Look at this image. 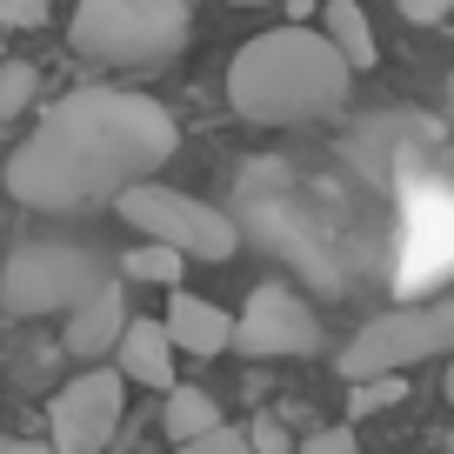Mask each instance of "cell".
<instances>
[{"instance_id": "obj_1", "label": "cell", "mask_w": 454, "mask_h": 454, "mask_svg": "<svg viewBox=\"0 0 454 454\" xmlns=\"http://www.w3.org/2000/svg\"><path fill=\"white\" fill-rule=\"evenodd\" d=\"M181 147L174 114L128 87H81L41 114V128L7 160V194L34 214H74L114 200L121 187L154 181V168Z\"/></svg>"}, {"instance_id": "obj_2", "label": "cell", "mask_w": 454, "mask_h": 454, "mask_svg": "<svg viewBox=\"0 0 454 454\" xmlns=\"http://www.w3.org/2000/svg\"><path fill=\"white\" fill-rule=\"evenodd\" d=\"M348 54L327 41V27L287 20L268 27L227 60V107L254 121V128H294V121H321L348 94Z\"/></svg>"}, {"instance_id": "obj_3", "label": "cell", "mask_w": 454, "mask_h": 454, "mask_svg": "<svg viewBox=\"0 0 454 454\" xmlns=\"http://www.w3.org/2000/svg\"><path fill=\"white\" fill-rule=\"evenodd\" d=\"M194 34L187 0H81L74 7V47L107 67H160Z\"/></svg>"}, {"instance_id": "obj_4", "label": "cell", "mask_w": 454, "mask_h": 454, "mask_svg": "<svg viewBox=\"0 0 454 454\" xmlns=\"http://www.w3.org/2000/svg\"><path fill=\"white\" fill-rule=\"evenodd\" d=\"M107 281L94 247H74V241H27L7 254L0 268V314L14 321H41V314H74L94 287Z\"/></svg>"}, {"instance_id": "obj_5", "label": "cell", "mask_w": 454, "mask_h": 454, "mask_svg": "<svg viewBox=\"0 0 454 454\" xmlns=\"http://www.w3.org/2000/svg\"><path fill=\"white\" fill-rule=\"evenodd\" d=\"M454 355V294L414 301V308H387L340 348V381H374V374H408L414 361Z\"/></svg>"}, {"instance_id": "obj_6", "label": "cell", "mask_w": 454, "mask_h": 454, "mask_svg": "<svg viewBox=\"0 0 454 454\" xmlns=\"http://www.w3.org/2000/svg\"><path fill=\"white\" fill-rule=\"evenodd\" d=\"M114 207H121V221H128L141 241H168V247H181L187 261H227V254H241V227L227 221L214 200H194V194H181V187L134 181V187L114 194Z\"/></svg>"}, {"instance_id": "obj_7", "label": "cell", "mask_w": 454, "mask_h": 454, "mask_svg": "<svg viewBox=\"0 0 454 454\" xmlns=\"http://www.w3.org/2000/svg\"><path fill=\"white\" fill-rule=\"evenodd\" d=\"M121 401H128V374L121 368H87L47 401V448L54 454H107L114 427H121Z\"/></svg>"}, {"instance_id": "obj_8", "label": "cell", "mask_w": 454, "mask_h": 454, "mask_svg": "<svg viewBox=\"0 0 454 454\" xmlns=\"http://www.w3.org/2000/svg\"><path fill=\"white\" fill-rule=\"evenodd\" d=\"M234 355L247 361H308L321 355V314L281 281H261L234 321Z\"/></svg>"}, {"instance_id": "obj_9", "label": "cell", "mask_w": 454, "mask_h": 454, "mask_svg": "<svg viewBox=\"0 0 454 454\" xmlns=\"http://www.w3.org/2000/svg\"><path fill=\"white\" fill-rule=\"evenodd\" d=\"M128 294H121V281H100L94 294L81 301V308L67 314V327H60V348H67L74 361H100V355H114L121 348V334H128Z\"/></svg>"}, {"instance_id": "obj_10", "label": "cell", "mask_w": 454, "mask_h": 454, "mask_svg": "<svg viewBox=\"0 0 454 454\" xmlns=\"http://www.w3.org/2000/svg\"><path fill=\"white\" fill-rule=\"evenodd\" d=\"M160 321H168V334H174L181 355H227V348H234V314H227L221 301H207V294L174 287V301H168Z\"/></svg>"}, {"instance_id": "obj_11", "label": "cell", "mask_w": 454, "mask_h": 454, "mask_svg": "<svg viewBox=\"0 0 454 454\" xmlns=\"http://www.w3.org/2000/svg\"><path fill=\"white\" fill-rule=\"evenodd\" d=\"M114 368L128 374L134 387H154V395L181 387V374H174V334H168V321H128V334H121V348H114Z\"/></svg>"}, {"instance_id": "obj_12", "label": "cell", "mask_w": 454, "mask_h": 454, "mask_svg": "<svg viewBox=\"0 0 454 454\" xmlns=\"http://www.w3.org/2000/svg\"><path fill=\"white\" fill-rule=\"evenodd\" d=\"M221 421V401L207 395V387H168V401H160V434L174 441V448H187V441L214 434Z\"/></svg>"}, {"instance_id": "obj_13", "label": "cell", "mask_w": 454, "mask_h": 454, "mask_svg": "<svg viewBox=\"0 0 454 454\" xmlns=\"http://www.w3.org/2000/svg\"><path fill=\"white\" fill-rule=\"evenodd\" d=\"M327 41L348 54V67H374V27H368V0H327L321 7Z\"/></svg>"}, {"instance_id": "obj_14", "label": "cell", "mask_w": 454, "mask_h": 454, "mask_svg": "<svg viewBox=\"0 0 454 454\" xmlns=\"http://www.w3.org/2000/svg\"><path fill=\"white\" fill-rule=\"evenodd\" d=\"M187 254L168 241H141L134 254H121V281H141V287H181Z\"/></svg>"}, {"instance_id": "obj_15", "label": "cell", "mask_w": 454, "mask_h": 454, "mask_svg": "<svg viewBox=\"0 0 454 454\" xmlns=\"http://www.w3.org/2000/svg\"><path fill=\"white\" fill-rule=\"evenodd\" d=\"M34 87H41V74H34L27 60H7V67H0V121H14L34 100Z\"/></svg>"}, {"instance_id": "obj_16", "label": "cell", "mask_w": 454, "mask_h": 454, "mask_svg": "<svg viewBox=\"0 0 454 454\" xmlns=\"http://www.w3.org/2000/svg\"><path fill=\"white\" fill-rule=\"evenodd\" d=\"M348 387H355V414H374V408H387V401L408 395L401 374H374V381H348Z\"/></svg>"}, {"instance_id": "obj_17", "label": "cell", "mask_w": 454, "mask_h": 454, "mask_svg": "<svg viewBox=\"0 0 454 454\" xmlns=\"http://www.w3.org/2000/svg\"><path fill=\"white\" fill-rule=\"evenodd\" d=\"M54 14V0H0V34H20V27H41Z\"/></svg>"}, {"instance_id": "obj_18", "label": "cell", "mask_w": 454, "mask_h": 454, "mask_svg": "<svg viewBox=\"0 0 454 454\" xmlns=\"http://www.w3.org/2000/svg\"><path fill=\"white\" fill-rule=\"evenodd\" d=\"M174 454H254V441H247L241 427H214V434L187 441V448H174Z\"/></svg>"}, {"instance_id": "obj_19", "label": "cell", "mask_w": 454, "mask_h": 454, "mask_svg": "<svg viewBox=\"0 0 454 454\" xmlns=\"http://www.w3.org/2000/svg\"><path fill=\"white\" fill-rule=\"evenodd\" d=\"M301 454H361V441H355V427H321V434L301 441Z\"/></svg>"}, {"instance_id": "obj_20", "label": "cell", "mask_w": 454, "mask_h": 454, "mask_svg": "<svg viewBox=\"0 0 454 454\" xmlns=\"http://www.w3.org/2000/svg\"><path fill=\"white\" fill-rule=\"evenodd\" d=\"M247 441H254V454H287V427L274 421V414H261V421L247 427Z\"/></svg>"}, {"instance_id": "obj_21", "label": "cell", "mask_w": 454, "mask_h": 454, "mask_svg": "<svg viewBox=\"0 0 454 454\" xmlns=\"http://www.w3.org/2000/svg\"><path fill=\"white\" fill-rule=\"evenodd\" d=\"M401 14H408L414 27H441V20L454 14V0H401Z\"/></svg>"}, {"instance_id": "obj_22", "label": "cell", "mask_w": 454, "mask_h": 454, "mask_svg": "<svg viewBox=\"0 0 454 454\" xmlns=\"http://www.w3.org/2000/svg\"><path fill=\"white\" fill-rule=\"evenodd\" d=\"M0 454H54V448H41V441H0Z\"/></svg>"}, {"instance_id": "obj_23", "label": "cell", "mask_w": 454, "mask_h": 454, "mask_svg": "<svg viewBox=\"0 0 454 454\" xmlns=\"http://www.w3.org/2000/svg\"><path fill=\"white\" fill-rule=\"evenodd\" d=\"M287 14H294V20H308V14H314V0H287Z\"/></svg>"}, {"instance_id": "obj_24", "label": "cell", "mask_w": 454, "mask_h": 454, "mask_svg": "<svg viewBox=\"0 0 454 454\" xmlns=\"http://www.w3.org/2000/svg\"><path fill=\"white\" fill-rule=\"evenodd\" d=\"M448 408H454V361H448Z\"/></svg>"}, {"instance_id": "obj_25", "label": "cell", "mask_w": 454, "mask_h": 454, "mask_svg": "<svg viewBox=\"0 0 454 454\" xmlns=\"http://www.w3.org/2000/svg\"><path fill=\"white\" fill-rule=\"evenodd\" d=\"M227 7H268V0H227Z\"/></svg>"}]
</instances>
